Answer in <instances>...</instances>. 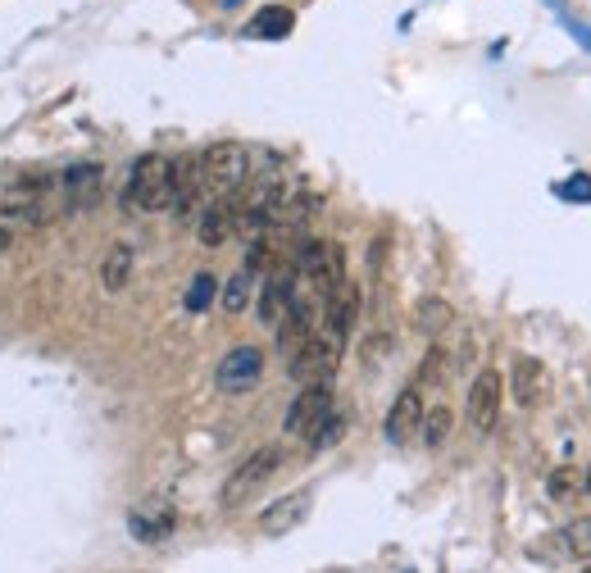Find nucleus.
<instances>
[{"label": "nucleus", "instance_id": "3", "mask_svg": "<svg viewBox=\"0 0 591 573\" xmlns=\"http://www.w3.org/2000/svg\"><path fill=\"white\" fill-rule=\"evenodd\" d=\"M296 278L319 300H328L341 283H346V251H341L337 241H305L300 260H296Z\"/></svg>", "mask_w": 591, "mask_h": 573}, {"label": "nucleus", "instance_id": "13", "mask_svg": "<svg viewBox=\"0 0 591 573\" xmlns=\"http://www.w3.org/2000/svg\"><path fill=\"white\" fill-rule=\"evenodd\" d=\"M510 382H514V401H519L523 410H533V405L546 397V369H542V359L519 355L514 369H510Z\"/></svg>", "mask_w": 591, "mask_h": 573}, {"label": "nucleus", "instance_id": "26", "mask_svg": "<svg viewBox=\"0 0 591 573\" xmlns=\"http://www.w3.org/2000/svg\"><path fill=\"white\" fill-rule=\"evenodd\" d=\"M559 196H569V200H591V183H569V187H559Z\"/></svg>", "mask_w": 591, "mask_h": 573}, {"label": "nucleus", "instance_id": "21", "mask_svg": "<svg viewBox=\"0 0 591 573\" xmlns=\"http://www.w3.org/2000/svg\"><path fill=\"white\" fill-rule=\"evenodd\" d=\"M451 319L455 314H451L446 300H423V306H419V328H423V333H432V337H437Z\"/></svg>", "mask_w": 591, "mask_h": 573}, {"label": "nucleus", "instance_id": "1", "mask_svg": "<svg viewBox=\"0 0 591 573\" xmlns=\"http://www.w3.org/2000/svg\"><path fill=\"white\" fill-rule=\"evenodd\" d=\"M196 169H201V187L214 200H228L251 177V156H246L241 141H214L205 156H196Z\"/></svg>", "mask_w": 591, "mask_h": 573}, {"label": "nucleus", "instance_id": "6", "mask_svg": "<svg viewBox=\"0 0 591 573\" xmlns=\"http://www.w3.org/2000/svg\"><path fill=\"white\" fill-rule=\"evenodd\" d=\"M264 374V351L260 346H232L224 359H219V374H214V382H219L224 397H241V391H251Z\"/></svg>", "mask_w": 591, "mask_h": 573}, {"label": "nucleus", "instance_id": "28", "mask_svg": "<svg viewBox=\"0 0 591 573\" xmlns=\"http://www.w3.org/2000/svg\"><path fill=\"white\" fill-rule=\"evenodd\" d=\"M582 573H591V564H587V569H582Z\"/></svg>", "mask_w": 591, "mask_h": 573}, {"label": "nucleus", "instance_id": "19", "mask_svg": "<svg viewBox=\"0 0 591 573\" xmlns=\"http://www.w3.org/2000/svg\"><path fill=\"white\" fill-rule=\"evenodd\" d=\"M555 541H565V555L573 560H591V519H573Z\"/></svg>", "mask_w": 591, "mask_h": 573}, {"label": "nucleus", "instance_id": "8", "mask_svg": "<svg viewBox=\"0 0 591 573\" xmlns=\"http://www.w3.org/2000/svg\"><path fill=\"white\" fill-rule=\"evenodd\" d=\"M501 397H505V382L496 369H482L469 387V428L474 433H491L496 419H501Z\"/></svg>", "mask_w": 591, "mask_h": 573}, {"label": "nucleus", "instance_id": "5", "mask_svg": "<svg viewBox=\"0 0 591 573\" xmlns=\"http://www.w3.org/2000/svg\"><path fill=\"white\" fill-rule=\"evenodd\" d=\"M277 465H283V450H277V446H260L255 456H246V460L237 465V473L224 482L219 501H224V505H237V501H246V496H251V492L260 488L264 478H273V469H277Z\"/></svg>", "mask_w": 591, "mask_h": 573}, {"label": "nucleus", "instance_id": "14", "mask_svg": "<svg viewBox=\"0 0 591 573\" xmlns=\"http://www.w3.org/2000/svg\"><path fill=\"white\" fill-rule=\"evenodd\" d=\"M196 232H201L205 247H219V241H228V232H232V196L228 200H209L201 215H196Z\"/></svg>", "mask_w": 591, "mask_h": 573}, {"label": "nucleus", "instance_id": "9", "mask_svg": "<svg viewBox=\"0 0 591 573\" xmlns=\"http://www.w3.org/2000/svg\"><path fill=\"white\" fill-rule=\"evenodd\" d=\"M309 505H315V492H292V496H277L264 515H260V532L264 537H283L292 528H300L309 519Z\"/></svg>", "mask_w": 591, "mask_h": 573}, {"label": "nucleus", "instance_id": "20", "mask_svg": "<svg viewBox=\"0 0 591 573\" xmlns=\"http://www.w3.org/2000/svg\"><path fill=\"white\" fill-rule=\"evenodd\" d=\"M214 291H219V283H214V274H196L192 278V287H186V296H182V306L192 310V314H201L209 300H214Z\"/></svg>", "mask_w": 591, "mask_h": 573}, {"label": "nucleus", "instance_id": "23", "mask_svg": "<svg viewBox=\"0 0 591 573\" xmlns=\"http://www.w3.org/2000/svg\"><path fill=\"white\" fill-rule=\"evenodd\" d=\"M341 437H346V414H337V410H332V414L323 419V424H319V433L309 437V446L323 450V446H337Z\"/></svg>", "mask_w": 591, "mask_h": 573}, {"label": "nucleus", "instance_id": "27", "mask_svg": "<svg viewBox=\"0 0 591 573\" xmlns=\"http://www.w3.org/2000/svg\"><path fill=\"white\" fill-rule=\"evenodd\" d=\"M582 488H587V492H591V469H587V478H582Z\"/></svg>", "mask_w": 591, "mask_h": 573}, {"label": "nucleus", "instance_id": "25", "mask_svg": "<svg viewBox=\"0 0 591 573\" xmlns=\"http://www.w3.org/2000/svg\"><path fill=\"white\" fill-rule=\"evenodd\" d=\"M14 237H19V219L10 215V209H0V251H5Z\"/></svg>", "mask_w": 591, "mask_h": 573}, {"label": "nucleus", "instance_id": "18", "mask_svg": "<svg viewBox=\"0 0 591 573\" xmlns=\"http://www.w3.org/2000/svg\"><path fill=\"white\" fill-rule=\"evenodd\" d=\"M419 433H423V442L437 450V446H446V437H451V410L446 405H432V410H423V424H419Z\"/></svg>", "mask_w": 591, "mask_h": 573}, {"label": "nucleus", "instance_id": "4", "mask_svg": "<svg viewBox=\"0 0 591 573\" xmlns=\"http://www.w3.org/2000/svg\"><path fill=\"white\" fill-rule=\"evenodd\" d=\"M341 346H346V342H341L337 333L319 328V333L292 355V378H296L300 387H309V382H332V374H337V365H341Z\"/></svg>", "mask_w": 591, "mask_h": 573}, {"label": "nucleus", "instance_id": "22", "mask_svg": "<svg viewBox=\"0 0 591 573\" xmlns=\"http://www.w3.org/2000/svg\"><path fill=\"white\" fill-rule=\"evenodd\" d=\"M246 306H251V274L241 268V274L224 287V310H228V314H241Z\"/></svg>", "mask_w": 591, "mask_h": 573}, {"label": "nucleus", "instance_id": "17", "mask_svg": "<svg viewBox=\"0 0 591 573\" xmlns=\"http://www.w3.org/2000/svg\"><path fill=\"white\" fill-rule=\"evenodd\" d=\"M128 278H133V247H110V255L101 264L105 291H123V287H128Z\"/></svg>", "mask_w": 591, "mask_h": 573}, {"label": "nucleus", "instance_id": "2", "mask_svg": "<svg viewBox=\"0 0 591 573\" xmlns=\"http://www.w3.org/2000/svg\"><path fill=\"white\" fill-rule=\"evenodd\" d=\"M123 205L133 209H169L173 205V160L164 156H141L123 187Z\"/></svg>", "mask_w": 591, "mask_h": 573}, {"label": "nucleus", "instance_id": "11", "mask_svg": "<svg viewBox=\"0 0 591 573\" xmlns=\"http://www.w3.org/2000/svg\"><path fill=\"white\" fill-rule=\"evenodd\" d=\"M423 424V391L419 387H406L396 397V405L387 410V442L391 446H406Z\"/></svg>", "mask_w": 591, "mask_h": 573}, {"label": "nucleus", "instance_id": "7", "mask_svg": "<svg viewBox=\"0 0 591 573\" xmlns=\"http://www.w3.org/2000/svg\"><path fill=\"white\" fill-rule=\"evenodd\" d=\"M332 414V382H309L287 410V433L292 437H315L319 424Z\"/></svg>", "mask_w": 591, "mask_h": 573}, {"label": "nucleus", "instance_id": "24", "mask_svg": "<svg viewBox=\"0 0 591 573\" xmlns=\"http://www.w3.org/2000/svg\"><path fill=\"white\" fill-rule=\"evenodd\" d=\"M578 488H582V482H578V469H555V473H550V482H546V492H550L555 501L578 496Z\"/></svg>", "mask_w": 591, "mask_h": 573}, {"label": "nucleus", "instance_id": "16", "mask_svg": "<svg viewBox=\"0 0 591 573\" xmlns=\"http://www.w3.org/2000/svg\"><path fill=\"white\" fill-rule=\"evenodd\" d=\"M292 23H296L292 10L269 5V10H260V14L251 19V27H246V33H251V37H264V42H277V37H287V33H292Z\"/></svg>", "mask_w": 591, "mask_h": 573}, {"label": "nucleus", "instance_id": "10", "mask_svg": "<svg viewBox=\"0 0 591 573\" xmlns=\"http://www.w3.org/2000/svg\"><path fill=\"white\" fill-rule=\"evenodd\" d=\"M101 177H105V169L91 160V164H73V169H65V177H59V187H65V205L73 209H91L101 200Z\"/></svg>", "mask_w": 591, "mask_h": 573}, {"label": "nucleus", "instance_id": "12", "mask_svg": "<svg viewBox=\"0 0 591 573\" xmlns=\"http://www.w3.org/2000/svg\"><path fill=\"white\" fill-rule=\"evenodd\" d=\"M355 319H360V287L341 283V287L323 300V328L346 342V337H351V328H355Z\"/></svg>", "mask_w": 591, "mask_h": 573}, {"label": "nucleus", "instance_id": "15", "mask_svg": "<svg viewBox=\"0 0 591 573\" xmlns=\"http://www.w3.org/2000/svg\"><path fill=\"white\" fill-rule=\"evenodd\" d=\"M133 532L141 537V541H164V532L173 528V509L169 505H160V501H146L141 509H133Z\"/></svg>", "mask_w": 591, "mask_h": 573}]
</instances>
